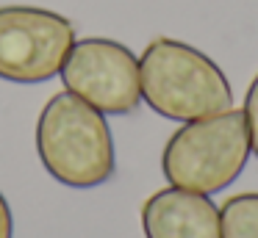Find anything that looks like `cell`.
Returning a JSON list of instances; mask_svg holds the SVG:
<instances>
[{
	"instance_id": "6da1fadb",
	"label": "cell",
	"mask_w": 258,
	"mask_h": 238,
	"mask_svg": "<svg viewBox=\"0 0 258 238\" xmlns=\"http://www.w3.org/2000/svg\"><path fill=\"white\" fill-rule=\"evenodd\" d=\"M36 152L53 180L70 188H97L117 169L106 114L73 92H56L36 119Z\"/></svg>"
},
{
	"instance_id": "7a4b0ae2",
	"label": "cell",
	"mask_w": 258,
	"mask_h": 238,
	"mask_svg": "<svg viewBox=\"0 0 258 238\" xmlns=\"http://www.w3.org/2000/svg\"><path fill=\"white\" fill-rule=\"evenodd\" d=\"M142 100L158 116L191 122L233 108L225 72L203 50L169 36H156L139 55Z\"/></svg>"
},
{
	"instance_id": "3957f363",
	"label": "cell",
	"mask_w": 258,
	"mask_h": 238,
	"mask_svg": "<svg viewBox=\"0 0 258 238\" xmlns=\"http://www.w3.org/2000/svg\"><path fill=\"white\" fill-rule=\"evenodd\" d=\"M250 158L244 114L228 108L203 119L183 122L161 152V172L169 186L197 194L225 191L244 172Z\"/></svg>"
},
{
	"instance_id": "277c9868",
	"label": "cell",
	"mask_w": 258,
	"mask_h": 238,
	"mask_svg": "<svg viewBox=\"0 0 258 238\" xmlns=\"http://www.w3.org/2000/svg\"><path fill=\"white\" fill-rule=\"evenodd\" d=\"M75 44V25L58 11L36 6L0 9V77L45 83L56 77Z\"/></svg>"
},
{
	"instance_id": "5b68a950",
	"label": "cell",
	"mask_w": 258,
	"mask_h": 238,
	"mask_svg": "<svg viewBox=\"0 0 258 238\" xmlns=\"http://www.w3.org/2000/svg\"><path fill=\"white\" fill-rule=\"evenodd\" d=\"M58 75L67 92L106 116L134 114L142 103L139 58L114 39H75Z\"/></svg>"
},
{
	"instance_id": "8992f818",
	"label": "cell",
	"mask_w": 258,
	"mask_h": 238,
	"mask_svg": "<svg viewBox=\"0 0 258 238\" xmlns=\"http://www.w3.org/2000/svg\"><path fill=\"white\" fill-rule=\"evenodd\" d=\"M145 238H219V208L208 194L167 186L142 205Z\"/></svg>"
},
{
	"instance_id": "52a82bcc",
	"label": "cell",
	"mask_w": 258,
	"mask_h": 238,
	"mask_svg": "<svg viewBox=\"0 0 258 238\" xmlns=\"http://www.w3.org/2000/svg\"><path fill=\"white\" fill-rule=\"evenodd\" d=\"M219 238H258V191L236 194L219 205Z\"/></svg>"
},
{
	"instance_id": "ba28073f",
	"label": "cell",
	"mask_w": 258,
	"mask_h": 238,
	"mask_svg": "<svg viewBox=\"0 0 258 238\" xmlns=\"http://www.w3.org/2000/svg\"><path fill=\"white\" fill-rule=\"evenodd\" d=\"M244 125H247V136H250V152L258 158V75L250 81L244 94Z\"/></svg>"
},
{
	"instance_id": "9c48e42d",
	"label": "cell",
	"mask_w": 258,
	"mask_h": 238,
	"mask_svg": "<svg viewBox=\"0 0 258 238\" xmlns=\"http://www.w3.org/2000/svg\"><path fill=\"white\" fill-rule=\"evenodd\" d=\"M0 238H14V219H12V208H9L6 197L0 191Z\"/></svg>"
}]
</instances>
